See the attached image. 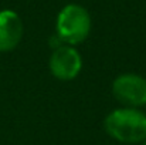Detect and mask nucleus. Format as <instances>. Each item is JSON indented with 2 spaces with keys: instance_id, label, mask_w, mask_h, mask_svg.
I'll list each match as a JSON object with an SVG mask.
<instances>
[{
  "instance_id": "nucleus-2",
  "label": "nucleus",
  "mask_w": 146,
  "mask_h": 145,
  "mask_svg": "<svg viewBox=\"0 0 146 145\" xmlns=\"http://www.w3.org/2000/svg\"><path fill=\"white\" fill-rule=\"evenodd\" d=\"M91 31V16L80 4H67L57 16L55 33L68 46H75L87 40Z\"/></svg>"
},
{
  "instance_id": "nucleus-6",
  "label": "nucleus",
  "mask_w": 146,
  "mask_h": 145,
  "mask_svg": "<svg viewBox=\"0 0 146 145\" xmlns=\"http://www.w3.org/2000/svg\"><path fill=\"white\" fill-rule=\"evenodd\" d=\"M142 145H146V140H145V141H143V142H142Z\"/></svg>"
},
{
  "instance_id": "nucleus-1",
  "label": "nucleus",
  "mask_w": 146,
  "mask_h": 145,
  "mask_svg": "<svg viewBox=\"0 0 146 145\" xmlns=\"http://www.w3.org/2000/svg\"><path fill=\"white\" fill-rule=\"evenodd\" d=\"M106 134L125 144H138L146 140V114L138 108H116L105 117Z\"/></svg>"
},
{
  "instance_id": "nucleus-4",
  "label": "nucleus",
  "mask_w": 146,
  "mask_h": 145,
  "mask_svg": "<svg viewBox=\"0 0 146 145\" xmlns=\"http://www.w3.org/2000/svg\"><path fill=\"white\" fill-rule=\"evenodd\" d=\"M50 73L60 81H71L78 77L82 70V58L77 48L62 44L54 48L48 60Z\"/></svg>"
},
{
  "instance_id": "nucleus-5",
  "label": "nucleus",
  "mask_w": 146,
  "mask_h": 145,
  "mask_svg": "<svg viewBox=\"0 0 146 145\" xmlns=\"http://www.w3.org/2000/svg\"><path fill=\"white\" fill-rule=\"evenodd\" d=\"M23 37V21L13 10L0 11V53L11 51Z\"/></svg>"
},
{
  "instance_id": "nucleus-3",
  "label": "nucleus",
  "mask_w": 146,
  "mask_h": 145,
  "mask_svg": "<svg viewBox=\"0 0 146 145\" xmlns=\"http://www.w3.org/2000/svg\"><path fill=\"white\" fill-rule=\"evenodd\" d=\"M112 94L129 108L146 105V78L133 73L121 74L112 83Z\"/></svg>"
}]
</instances>
